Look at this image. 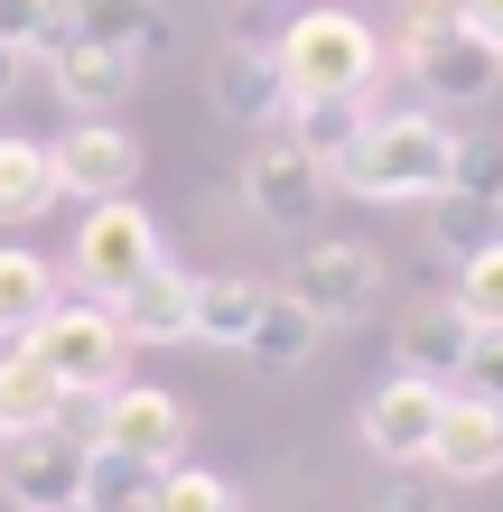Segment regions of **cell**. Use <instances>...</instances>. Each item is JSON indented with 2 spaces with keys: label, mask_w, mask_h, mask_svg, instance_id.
I'll return each mask as SVG.
<instances>
[{
  "label": "cell",
  "mask_w": 503,
  "mask_h": 512,
  "mask_svg": "<svg viewBox=\"0 0 503 512\" xmlns=\"http://www.w3.org/2000/svg\"><path fill=\"white\" fill-rule=\"evenodd\" d=\"M457 131H448V112H373L364 140L336 159V187L354 205H429L438 187H448V168H457Z\"/></svg>",
  "instance_id": "1"
},
{
  "label": "cell",
  "mask_w": 503,
  "mask_h": 512,
  "mask_svg": "<svg viewBox=\"0 0 503 512\" xmlns=\"http://www.w3.org/2000/svg\"><path fill=\"white\" fill-rule=\"evenodd\" d=\"M382 66H401L410 84H420L429 112H466V103L503 94V56L476 38V28H457V19H401L392 47H382Z\"/></svg>",
  "instance_id": "2"
},
{
  "label": "cell",
  "mask_w": 503,
  "mask_h": 512,
  "mask_svg": "<svg viewBox=\"0 0 503 512\" xmlns=\"http://www.w3.org/2000/svg\"><path fill=\"white\" fill-rule=\"evenodd\" d=\"M280 84L289 94H373L382 84V28L354 10H299L280 19Z\"/></svg>",
  "instance_id": "3"
},
{
  "label": "cell",
  "mask_w": 503,
  "mask_h": 512,
  "mask_svg": "<svg viewBox=\"0 0 503 512\" xmlns=\"http://www.w3.org/2000/svg\"><path fill=\"white\" fill-rule=\"evenodd\" d=\"M150 261H168V224H159L140 196H103V205H84L75 252H66V270H75V289H84V298H122Z\"/></svg>",
  "instance_id": "4"
},
{
  "label": "cell",
  "mask_w": 503,
  "mask_h": 512,
  "mask_svg": "<svg viewBox=\"0 0 503 512\" xmlns=\"http://www.w3.org/2000/svg\"><path fill=\"white\" fill-rule=\"evenodd\" d=\"M19 345L47 364V382H56V391H112V382H122V354H131L103 298H94V308H66V298H56V308L28 326Z\"/></svg>",
  "instance_id": "5"
},
{
  "label": "cell",
  "mask_w": 503,
  "mask_h": 512,
  "mask_svg": "<svg viewBox=\"0 0 503 512\" xmlns=\"http://www.w3.org/2000/svg\"><path fill=\"white\" fill-rule=\"evenodd\" d=\"M280 289L299 298L317 326H354V317H373V298H382V252L345 243V233H317V243H299Z\"/></svg>",
  "instance_id": "6"
},
{
  "label": "cell",
  "mask_w": 503,
  "mask_h": 512,
  "mask_svg": "<svg viewBox=\"0 0 503 512\" xmlns=\"http://www.w3.org/2000/svg\"><path fill=\"white\" fill-rule=\"evenodd\" d=\"M47 149H56V187L84 196V205L131 196V187H140V168H150V149H140V131L122 122V112H75L66 140H47Z\"/></svg>",
  "instance_id": "7"
},
{
  "label": "cell",
  "mask_w": 503,
  "mask_h": 512,
  "mask_svg": "<svg viewBox=\"0 0 503 512\" xmlns=\"http://www.w3.org/2000/svg\"><path fill=\"white\" fill-rule=\"evenodd\" d=\"M327 196H336V177L308 159L299 140H280V131H261V149L243 159V205L271 233H308L317 215H327Z\"/></svg>",
  "instance_id": "8"
},
{
  "label": "cell",
  "mask_w": 503,
  "mask_h": 512,
  "mask_svg": "<svg viewBox=\"0 0 503 512\" xmlns=\"http://www.w3.org/2000/svg\"><path fill=\"white\" fill-rule=\"evenodd\" d=\"M84 466H94V447L75 438H0V503L10 512H84Z\"/></svg>",
  "instance_id": "9"
},
{
  "label": "cell",
  "mask_w": 503,
  "mask_h": 512,
  "mask_svg": "<svg viewBox=\"0 0 503 512\" xmlns=\"http://www.w3.org/2000/svg\"><path fill=\"white\" fill-rule=\"evenodd\" d=\"M438 410H448V391H438V382L392 373V382H373V391H364V410H354V438H364L382 466H420V457H429Z\"/></svg>",
  "instance_id": "10"
},
{
  "label": "cell",
  "mask_w": 503,
  "mask_h": 512,
  "mask_svg": "<svg viewBox=\"0 0 503 512\" xmlns=\"http://www.w3.org/2000/svg\"><path fill=\"white\" fill-rule=\"evenodd\" d=\"M103 447H112V457H140V466H177V457H187V401L159 391V382H112Z\"/></svg>",
  "instance_id": "11"
},
{
  "label": "cell",
  "mask_w": 503,
  "mask_h": 512,
  "mask_svg": "<svg viewBox=\"0 0 503 512\" xmlns=\"http://www.w3.org/2000/svg\"><path fill=\"white\" fill-rule=\"evenodd\" d=\"M112 326H122V345H196V270H177V261H150L122 298H103Z\"/></svg>",
  "instance_id": "12"
},
{
  "label": "cell",
  "mask_w": 503,
  "mask_h": 512,
  "mask_svg": "<svg viewBox=\"0 0 503 512\" xmlns=\"http://www.w3.org/2000/svg\"><path fill=\"white\" fill-rule=\"evenodd\" d=\"M420 466L438 475V485H494V475H503V410L476 401V391H448V410H438Z\"/></svg>",
  "instance_id": "13"
},
{
  "label": "cell",
  "mask_w": 503,
  "mask_h": 512,
  "mask_svg": "<svg viewBox=\"0 0 503 512\" xmlns=\"http://www.w3.org/2000/svg\"><path fill=\"white\" fill-rule=\"evenodd\" d=\"M392 354H401V373H420V382H438V391H457L466 354H476V317H466L457 298H410L401 326H392Z\"/></svg>",
  "instance_id": "14"
},
{
  "label": "cell",
  "mask_w": 503,
  "mask_h": 512,
  "mask_svg": "<svg viewBox=\"0 0 503 512\" xmlns=\"http://www.w3.org/2000/svg\"><path fill=\"white\" fill-rule=\"evenodd\" d=\"M47 66V94L66 103V112H122L131 103V84H140V66L122 47H94V38H66L56 56H38Z\"/></svg>",
  "instance_id": "15"
},
{
  "label": "cell",
  "mask_w": 503,
  "mask_h": 512,
  "mask_svg": "<svg viewBox=\"0 0 503 512\" xmlns=\"http://www.w3.org/2000/svg\"><path fill=\"white\" fill-rule=\"evenodd\" d=\"M215 112L233 131H280V112H289V84H280V56L271 47H224L215 56Z\"/></svg>",
  "instance_id": "16"
},
{
  "label": "cell",
  "mask_w": 503,
  "mask_h": 512,
  "mask_svg": "<svg viewBox=\"0 0 503 512\" xmlns=\"http://www.w3.org/2000/svg\"><path fill=\"white\" fill-rule=\"evenodd\" d=\"M364 122H373V94H289V112H280V140H299L317 168L336 177V159L354 140H364Z\"/></svg>",
  "instance_id": "17"
},
{
  "label": "cell",
  "mask_w": 503,
  "mask_h": 512,
  "mask_svg": "<svg viewBox=\"0 0 503 512\" xmlns=\"http://www.w3.org/2000/svg\"><path fill=\"white\" fill-rule=\"evenodd\" d=\"M75 38L122 47L131 66H159V56H177V19L150 0H75Z\"/></svg>",
  "instance_id": "18"
},
{
  "label": "cell",
  "mask_w": 503,
  "mask_h": 512,
  "mask_svg": "<svg viewBox=\"0 0 503 512\" xmlns=\"http://www.w3.org/2000/svg\"><path fill=\"white\" fill-rule=\"evenodd\" d=\"M47 205H66V187H56V149L28 140V131H0V233L38 224Z\"/></svg>",
  "instance_id": "19"
},
{
  "label": "cell",
  "mask_w": 503,
  "mask_h": 512,
  "mask_svg": "<svg viewBox=\"0 0 503 512\" xmlns=\"http://www.w3.org/2000/svg\"><path fill=\"white\" fill-rule=\"evenodd\" d=\"M261 308H271V280H252V270H215V280H196V345H224L243 354Z\"/></svg>",
  "instance_id": "20"
},
{
  "label": "cell",
  "mask_w": 503,
  "mask_h": 512,
  "mask_svg": "<svg viewBox=\"0 0 503 512\" xmlns=\"http://www.w3.org/2000/svg\"><path fill=\"white\" fill-rule=\"evenodd\" d=\"M317 345H327V326H317L289 289H271V308H261V326H252V345H243V354H252L261 373H299Z\"/></svg>",
  "instance_id": "21"
},
{
  "label": "cell",
  "mask_w": 503,
  "mask_h": 512,
  "mask_svg": "<svg viewBox=\"0 0 503 512\" xmlns=\"http://www.w3.org/2000/svg\"><path fill=\"white\" fill-rule=\"evenodd\" d=\"M56 308V270L38 252H19V243H0V345H19L28 326H38Z\"/></svg>",
  "instance_id": "22"
},
{
  "label": "cell",
  "mask_w": 503,
  "mask_h": 512,
  "mask_svg": "<svg viewBox=\"0 0 503 512\" xmlns=\"http://www.w3.org/2000/svg\"><path fill=\"white\" fill-rule=\"evenodd\" d=\"M47 419H56V382L28 345H10L0 354V438H38Z\"/></svg>",
  "instance_id": "23"
},
{
  "label": "cell",
  "mask_w": 503,
  "mask_h": 512,
  "mask_svg": "<svg viewBox=\"0 0 503 512\" xmlns=\"http://www.w3.org/2000/svg\"><path fill=\"white\" fill-rule=\"evenodd\" d=\"M84 512H159V466L94 447V466H84Z\"/></svg>",
  "instance_id": "24"
},
{
  "label": "cell",
  "mask_w": 503,
  "mask_h": 512,
  "mask_svg": "<svg viewBox=\"0 0 503 512\" xmlns=\"http://www.w3.org/2000/svg\"><path fill=\"white\" fill-rule=\"evenodd\" d=\"M494 215H503V205L438 187V196H429V243L448 252V261H466V252H485V243H494Z\"/></svg>",
  "instance_id": "25"
},
{
  "label": "cell",
  "mask_w": 503,
  "mask_h": 512,
  "mask_svg": "<svg viewBox=\"0 0 503 512\" xmlns=\"http://www.w3.org/2000/svg\"><path fill=\"white\" fill-rule=\"evenodd\" d=\"M159 512H243V494L224 485V475H205V466H159Z\"/></svg>",
  "instance_id": "26"
},
{
  "label": "cell",
  "mask_w": 503,
  "mask_h": 512,
  "mask_svg": "<svg viewBox=\"0 0 503 512\" xmlns=\"http://www.w3.org/2000/svg\"><path fill=\"white\" fill-rule=\"evenodd\" d=\"M448 298H457V308L476 317V326H503V243L466 252V261H457V289H448Z\"/></svg>",
  "instance_id": "27"
},
{
  "label": "cell",
  "mask_w": 503,
  "mask_h": 512,
  "mask_svg": "<svg viewBox=\"0 0 503 512\" xmlns=\"http://www.w3.org/2000/svg\"><path fill=\"white\" fill-rule=\"evenodd\" d=\"M364 512H448V485L429 466H382V485L364 494Z\"/></svg>",
  "instance_id": "28"
},
{
  "label": "cell",
  "mask_w": 503,
  "mask_h": 512,
  "mask_svg": "<svg viewBox=\"0 0 503 512\" xmlns=\"http://www.w3.org/2000/svg\"><path fill=\"white\" fill-rule=\"evenodd\" d=\"M448 187H457V196H485V205H503V149L466 140V149H457V168H448Z\"/></svg>",
  "instance_id": "29"
},
{
  "label": "cell",
  "mask_w": 503,
  "mask_h": 512,
  "mask_svg": "<svg viewBox=\"0 0 503 512\" xmlns=\"http://www.w3.org/2000/svg\"><path fill=\"white\" fill-rule=\"evenodd\" d=\"M103 401H112V391H56V419H47V429L75 438V447H103Z\"/></svg>",
  "instance_id": "30"
},
{
  "label": "cell",
  "mask_w": 503,
  "mask_h": 512,
  "mask_svg": "<svg viewBox=\"0 0 503 512\" xmlns=\"http://www.w3.org/2000/svg\"><path fill=\"white\" fill-rule=\"evenodd\" d=\"M457 391H476V401H494V410H503V326H476V354H466Z\"/></svg>",
  "instance_id": "31"
},
{
  "label": "cell",
  "mask_w": 503,
  "mask_h": 512,
  "mask_svg": "<svg viewBox=\"0 0 503 512\" xmlns=\"http://www.w3.org/2000/svg\"><path fill=\"white\" fill-rule=\"evenodd\" d=\"M224 47H280V0H233V38Z\"/></svg>",
  "instance_id": "32"
},
{
  "label": "cell",
  "mask_w": 503,
  "mask_h": 512,
  "mask_svg": "<svg viewBox=\"0 0 503 512\" xmlns=\"http://www.w3.org/2000/svg\"><path fill=\"white\" fill-rule=\"evenodd\" d=\"M457 28H476V38L503 56V0H457Z\"/></svg>",
  "instance_id": "33"
},
{
  "label": "cell",
  "mask_w": 503,
  "mask_h": 512,
  "mask_svg": "<svg viewBox=\"0 0 503 512\" xmlns=\"http://www.w3.org/2000/svg\"><path fill=\"white\" fill-rule=\"evenodd\" d=\"M28 66H38V56H28V47H10V38H0V103H10V94H28Z\"/></svg>",
  "instance_id": "34"
}]
</instances>
